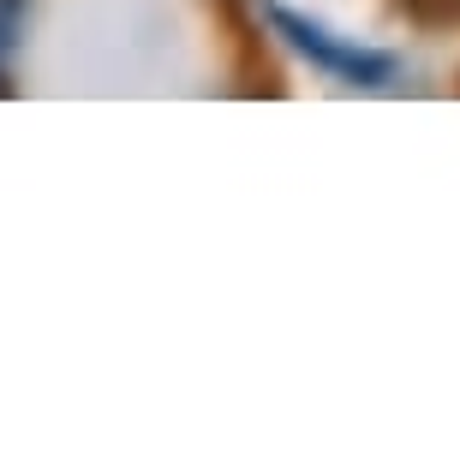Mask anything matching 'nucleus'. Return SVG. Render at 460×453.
<instances>
[{"instance_id": "1", "label": "nucleus", "mask_w": 460, "mask_h": 453, "mask_svg": "<svg viewBox=\"0 0 460 453\" xmlns=\"http://www.w3.org/2000/svg\"><path fill=\"white\" fill-rule=\"evenodd\" d=\"M263 18L275 24V36L288 42L299 60H311V66L323 72V78H335V84H353V90H389L394 72H401V60L394 54H376V48H358V42H347V36L323 30L317 18L305 13H288V6H263Z\"/></svg>"}, {"instance_id": "2", "label": "nucleus", "mask_w": 460, "mask_h": 453, "mask_svg": "<svg viewBox=\"0 0 460 453\" xmlns=\"http://www.w3.org/2000/svg\"><path fill=\"white\" fill-rule=\"evenodd\" d=\"M18 36H24V0H0V78L18 54Z\"/></svg>"}]
</instances>
